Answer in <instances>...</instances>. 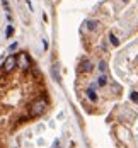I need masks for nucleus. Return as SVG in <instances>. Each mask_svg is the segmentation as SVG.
<instances>
[{"label":"nucleus","instance_id":"obj_1","mask_svg":"<svg viewBox=\"0 0 138 148\" xmlns=\"http://www.w3.org/2000/svg\"><path fill=\"white\" fill-rule=\"evenodd\" d=\"M45 109H46V101L45 99H38L31 106V116H39V114L45 112Z\"/></svg>","mask_w":138,"mask_h":148},{"label":"nucleus","instance_id":"obj_2","mask_svg":"<svg viewBox=\"0 0 138 148\" xmlns=\"http://www.w3.org/2000/svg\"><path fill=\"white\" fill-rule=\"evenodd\" d=\"M14 66H15V56H7L5 58V63H3V70L5 72H12L14 70Z\"/></svg>","mask_w":138,"mask_h":148},{"label":"nucleus","instance_id":"obj_3","mask_svg":"<svg viewBox=\"0 0 138 148\" xmlns=\"http://www.w3.org/2000/svg\"><path fill=\"white\" fill-rule=\"evenodd\" d=\"M80 72H84V73L92 72V63L89 61V60H84V61H82V65H80Z\"/></svg>","mask_w":138,"mask_h":148},{"label":"nucleus","instance_id":"obj_4","mask_svg":"<svg viewBox=\"0 0 138 148\" xmlns=\"http://www.w3.org/2000/svg\"><path fill=\"white\" fill-rule=\"evenodd\" d=\"M51 73H53V78L56 82H60V75H58V65H53L51 66Z\"/></svg>","mask_w":138,"mask_h":148},{"label":"nucleus","instance_id":"obj_5","mask_svg":"<svg viewBox=\"0 0 138 148\" xmlns=\"http://www.w3.org/2000/svg\"><path fill=\"white\" fill-rule=\"evenodd\" d=\"M85 26H87L91 31H94L97 26H99V22H97V21H87V22H85Z\"/></svg>","mask_w":138,"mask_h":148},{"label":"nucleus","instance_id":"obj_6","mask_svg":"<svg viewBox=\"0 0 138 148\" xmlns=\"http://www.w3.org/2000/svg\"><path fill=\"white\" fill-rule=\"evenodd\" d=\"M87 97L91 99L92 102H95V101H97V95H95V92H94V89H89V90H87Z\"/></svg>","mask_w":138,"mask_h":148},{"label":"nucleus","instance_id":"obj_7","mask_svg":"<svg viewBox=\"0 0 138 148\" xmlns=\"http://www.w3.org/2000/svg\"><path fill=\"white\" fill-rule=\"evenodd\" d=\"M106 82H107V77L102 73L101 77H99V80H97V85H101V87H102V85H106Z\"/></svg>","mask_w":138,"mask_h":148},{"label":"nucleus","instance_id":"obj_8","mask_svg":"<svg viewBox=\"0 0 138 148\" xmlns=\"http://www.w3.org/2000/svg\"><path fill=\"white\" fill-rule=\"evenodd\" d=\"M109 39H111V45H113V46H118V45H119V41H118V38H116V36H114L113 32L109 34Z\"/></svg>","mask_w":138,"mask_h":148},{"label":"nucleus","instance_id":"obj_9","mask_svg":"<svg viewBox=\"0 0 138 148\" xmlns=\"http://www.w3.org/2000/svg\"><path fill=\"white\" fill-rule=\"evenodd\" d=\"M131 101H133V102H138V94L137 92H131Z\"/></svg>","mask_w":138,"mask_h":148},{"label":"nucleus","instance_id":"obj_10","mask_svg":"<svg viewBox=\"0 0 138 148\" xmlns=\"http://www.w3.org/2000/svg\"><path fill=\"white\" fill-rule=\"evenodd\" d=\"M99 70L104 73V70H106V63H104V61H101V63H99Z\"/></svg>","mask_w":138,"mask_h":148},{"label":"nucleus","instance_id":"obj_11","mask_svg":"<svg viewBox=\"0 0 138 148\" xmlns=\"http://www.w3.org/2000/svg\"><path fill=\"white\" fill-rule=\"evenodd\" d=\"M12 32H14L12 26H9V29H7V38H10V36H12Z\"/></svg>","mask_w":138,"mask_h":148},{"label":"nucleus","instance_id":"obj_12","mask_svg":"<svg viewBox=\"0 0 138 148\" xmlns=\"http://www.w3.org/2000/svg\"><path fill=\"white\" fill-rule=\"evenodd\" d=\"M15 48H17V43H14V45H10V48H9V49L12 51V49H15Z\"/></svg>","mask_w":138,"mask_h":148},{"label":"nucleus","instance_id":"obj_13","mask_svg":"<svg viewBox=\"0 0 138 148\" xmlns=\"http://www.w3.org/2000/svg\"><path fill=\"white\" fill-rule=\"evenodd\" d=\"M123 2H126V0H123Z\"/></svg>","mask_w":138,"mask_h":148}]
</instances>
